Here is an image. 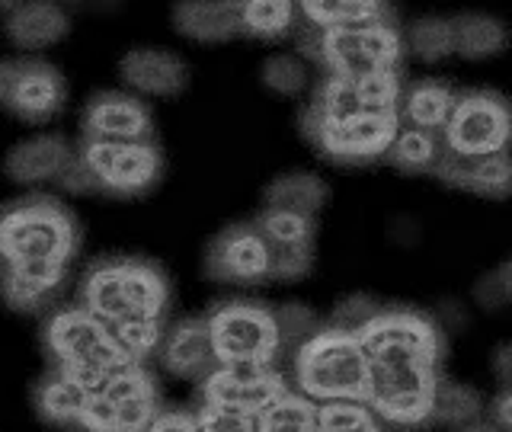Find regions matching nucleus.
I'll return each mask as SVG.
<instances>
[{
  "label": "nucleus",
  "instance_id": "35",
  "mask_svg": "<svg viewBox=\"0 0 512 432\" xmlns=\"http://www.w3.org/2000/svg\"><path fill=\"white\" fill-rule=\"evenodd\" d=\"M317 432H391L365 400H324L317 404Z\"/></svg>",
  "mask_w": 512,
  "mask_h": 432
},
{
  "label": "nucleus",
  "instance_id": "40",
  "mask_svg": "<svg viewBox=\"0 0 512 432\" xmlns=\"http://www.w3.org/2000/svg\"><path fill=\"white\" fill-rule=\"evenodd\" d=\"M55 189H58L61 199H93L96 196V183H93V176L84 164V157H80L77 151L71 157V164L64 167V173L58 176Z\"/></svg>",
  "mask_w": 512,
  "mask_h": 432
},
{
  "label": "nucleus",
  "instance_id": "31",
  "mask_svg": "<svg viewBox=\"0 0 512 432\" xmlns=\"http://www.w3.org/2000/svg\"><path fill=\"white\" fill-rule=\"evenodd\" d=\"M404 32V55L416 58L420 64H442L455 58V32H452V16L445 13H423L413 16Z\"/></svg>",
  "mask_w": 512,
  "mask_h": 432
},
{
  "label": "nucleus",
  "instance_id": "9",
  "mask_svg": "<svg viewBox=\"0 0 512 432\" xmlns=\"http://www.w3.org/2000/svg\"><path fill=\"white\" fill-rule=\"evenodd\" d=\"M160 410V384L148 365L128 362L90 391L77 432H144Z\"/></svg>",
  "mask_w": 512,
  "mask_h": 432
},
{
  "label": "nucleus",
  "instance_id": "41",
  "mask_svg": "<svg viewBox=\"0 0 512 432\" xmlns=\"http://www.w3.org/2000/svg\"><path fill=\"white\" fill-rule=\"evenodd\" d=\"M144 432H202L196 410H183V407H160L154 413V420L144 426Z\"/></svg>",
  "mask_w": 512,
  "mask_h": 432
},
{
  "label": "nucleus",
  "instance_id": "45",
  "mask_svg": "<svg viewBox=\"0 0 512 432\" xmlns=\"http://www.w3.org/2000/svg\"><path fill=\"white\" fill-rule=\"evenodd\" d=\"M448 432H500L496 429L487 416H477V420H471V423H464V426H458V429H448Z\"/></svg>",
  "mask_w": 512,
  "mask_h": 432
},
{
  "label": "nucleus",
  "instance_id": "33",
  "mask_svg": "<svg viewBox=\"0 0 512 432\" xmlns=\"http://www.w3.org/2000/svg\"><path fill=\"white\" fill-rule=\"evenodd\" d=\"M487 410V397L480 394V388L468 381H455V378H445L439 381L436 397H432V426L439 429H458L464 423L477 420L484 416Z\"/></svg>",
  "mask_w": 512,
  "mask_h": 432
},
{
  "label": "nucleus",
  "instance_id": "25",
  "mask_svg": "<svg viewBox=\"0 0 512 432\" xmlns=\"http://www.w3.org/2000/svg\"><path fill=\"white\" fill-rule=\"evenodd\" d=\"M327 202L330 183L314 170H282L260 192V208H276V212H295L311 218H317Z\"/></svg>",
  "mask_w": 512,
  "mask_h": 432
},
{
  "label": "nucleus",
  "instance_id": "30",
  "mask_svg": "<svg viewBox=\"0 0 512 432\" xmlns=\"http://www.w3.org/2000/svg\"><path fill=\"white\" fill-rule=\"evenodd\" d=\"M260 84L266 93L279 96V100H304L311 93L317 71L304 61L295 48H276L260 61Z\"/></svg>",
  "mask_w": 512,
  "mask_h": 432
},
{
  "label": "nucleus",
  "instance_id": "24",
  "mask_svg": "<svg viewBox=\"0 0 512 432\" xmlns=\"http://www.w3.org/2000/svg\"><path fill=\"white\" fill-rule=\"evenodd\" d=\"M170 26L180 39L215 48L240 39L237 0H180L170 7Z\"/></svg>",
  "mask_w": 512,
  "mask_h": 432
},
{
  "label": "nucleus",
  "instance_id": "21",
  "mask_svg": "<svg viewBox=\"0 0 512 432\" xmlns=\"http://www.w3.org/2000/svg\"><path fill=\"white\" fill-rule=\"evenodd\" d=\"M154 359H157L160 372H164V375H170L176 381L199 384L218 365L205 317L202 314H186V317L167 320Z\"/></svg>",
  "mask_w": 512,
  "mask_h": 432
},
{
  "label": "nucleus",
  "instance_id": "29",
  "mask_svg": "<svg viewBox=\"0 0 512 432\" xmlns=\"http://www.w3.org/2000/svg\"><path fill=\"white\" fill-rule=\"evenodd\" d=\"M237 26H240V36L244 39L276 45L298 32V26H301L298 4H288V0H253V4H237Z\"/></svg>",
  "mask_w": 512,
  "mask_h": 432
},
{
  "label": "nucleus",
  "instance_id": "11",
  "mask_svg": "<svg viewBox=\"0 0 512 432\" xmlns=\"http://www.w3.org/2000/svg\"><path fill=\"white\" fill-rule=\"evenodd\" d=\"M400 128L397 112H372L349 119H314L298 112V132L320 160L336 167H368L384 157Z\"/></svg>",
  "mask_w": 512,
  "mask_h": 432
},
{
  "label": "nucleus",
  "instance_id": "15",
  "mask_svg": "<svg viewBox=\"0 0 512 432\" xmlns=\"http://www.w3.org/2000/svg\"><path fill=\"white\" fill-rule=\"evenodd\" d=\"M269 244L272 282L295 285L308 279L317 263V218L276 212V208H256L250 218Z\"/></svg>",
  "mask_w": 512,
  "mask_h": 432
},
{
  "label": "nucleus",
  "instance_id": "7",
  "mask_svg": "<svg viewBox=\"0 0 512 432\" xmlns=\"http://www.w3.org/2000/svg\"><path fill=\"white\" fill-rule=\"evenodd\" d=\"M218 365H276L282 356L276 314L260 298H224L205 314Z\"/></svg>",
  "mask_w": 512,
  "mask_h": 432
},
{
  "label": "nucleus",
  "instance_id": "3",
  "mask_svg": "<svg viewBox=\"0 0 512 432\" xmlns=\"http://www.w3.org/2000/svg\"><path fill=\"white\" fill-rule=\"evenodd\" d=\"M77 304L116 336L128 359L148 365L167 327L173 285L148 256L106 253L80 272Z\"/></svg>",
  "mask_w": 512,
  "mask_h": 432
},
{
  "label": "nucleus",
  "instance_id": "43",
  "mask_svg": "<svg viewBox=\"0 0 512 432\" xmlns=\"http://www.w3.org/2000/svg\"><path fill=\"white\" fill-rule=\"evenodd\" d=\"M484 416L500 432H509L512 429V394H509V388H496V394L487 400Z\"/></svg>",
  "mask_w": 512,
  "mask_h": 432
},
{
  "label": "nucleus",
  "instance_id": "10",
  "mask_svg": "<svg viewBox=\"0 0 512 432\" xmlns=\"http://www.w3.org/2000/svg\"><path fill=\"white\" fill-rule=\"evenodd\" d=\"M77 154L96 183V196L144 199L164 180L167 160L157 141H77Z\"/></svg>",
  "mask_w": 512,
  "mask_h": 432
},
{
  "label": "nucleus",
  "instance_id": "36",
  "mask_svg": "<svg viewBox=\"0 0 512 432\" xmlns=\"http://www.w3.org/2000/svg\"><path fill=\"white\" fill-rule=\"evenodd\" d=\"M272 314H276V330H279V346L282 356H292V352L311 340V336L324 327V320L317 317V311L308 301H282L272 304Z\"/></svg>",
  "mask_w": 512,
  "mask_h": 432
},
{
  "label": "nucleus",
  "instance_id": "6",
  "mask_svg": "<svg viewBox=\"0 0 512 432\" xmlns=\"http://www.w3.org/2000/svg\"><path fill=\"white\" fill-rule=\"evenodd\" d=\"M288 359H292L295 391L311 397L314 404H324V400H365L368 365L359 336L324 324Z\"/></svg>",
  "mask_w": 512,
  "mask_h": 432
},
{
  "label": "nucleus",
  "instance_id": "12",
  "mask_svg": "<svg viewBox=\"0 0 512 432\" xmlns=\"http://www.w3.org/2000/svg\"><path fill=\"white\" fill-rule=\"evenodd\" d=\"M512 138V112L503 93L490 87L458 90V100L452 106L442 128V148L455 157H487L509 151Z\"/></svg>",
  "mask_w": 512,
  "mask_h": 432
},
{
  "label": "nucleus",
  "instance_id": "22",
  "mask_svg": "<svg viewBox=\"0 0 512 432\" xmlns=\"http://www.w3.org/2000/svg\"><path fill=\"white\" fill-rule=\"evenodd\" d=\"M432 176L448 189L500 202L512 189V157L509 151L487 154V157H455L442 148V157L436 170H432Z\"/></svg>",
  "mask_w": 512,
  "mask_h": 432
},
{
  "label": "nucleus",
  "instance_id": "2",
  "mask_svg": "<svg viewBox=\"0 0 512 432\" xmlns=\"http://www.w3.org/2000/svg\"><path fill=\"white\" fill-rule=\"evenodd\" d=\"M84 228L52 192L0 205V301L16 314H48L71 282Z\"/></svg>",
  "mask_w": 512,
  "mask_h": 432
},
{
  "label": "nucleus",
  "instance_id": "28",
  "mask_svg": "<svg viewBox=\"0 0 512 432\" xmlns=\"http://www.w3.org/2000/svg\"><path fill=\"white\" fill-rule=\"evenodd\" d=\"M301 26L308 29H343V26H372V23H391L394 7L375 4V0H308L298 4Z\"/></svg>",
  "mask_w": 512,
  "mask_h": 432
},
{
  "label": "nucleus",
  "instance_id": "13",
  "mask_svg": "<svg viewBox=\"0 0 512 432\" xmlns=\"http://www.w3.org/2000/svg\"><path fill=\"white\" fill-rule=\"evenodd\" d=\"M202 272L208 282L228 288H260L272 282L269 244L253 221H231L218 228L202 250Z\"/></svg>",
  "mask_w": 512,
  "mask_h": 432
},
{
  "label": "nucleus",
  "instance_id": "42",
  "mask_svg": "<svg viewBox=\"0 0 512 432\" xmlns=\"http://www.w3.org/2000/svg\"><path fill=\"white\" fill-rule=\"evenodd\" d=\"M432 317H436V324L442 327V333L448 336L452 330H461L471 324L468 317V308H464V301H442L436 304V311H432Z\"/></svg>",
  "mask_w": 512,
  "mask_h": 432
},
{
  "label": "nucleus",
  "instance_id": "16",
  "mask_svg": "<svg viewBox=\"0 0 512 432\" xmlns=\"http://www.w3.org/2000/svg\"><path fill=\"white\" fill-rule=\"evenodd\" d=\"M80 141H154L157 119L151 103L122 87L90 93L77 116Z\"/></svg>",
  "mask_w": 512,
  "mask_h": 432
},
{
  "label": "nucleus",
  "instance_id": "20",
  "mask_svg": "<svg viewBox=\"0 0 512 432\" xmlns=\"http://www.w3.org/2000/svg\"><path fill=\"white\" fill-rule=\"evenodd\" d=\"M77 144L61 132H32L20 141H13L4 154V176L20 189L42 192L45 186H55L64 167L71 164Z\"/></svg>",
  "mask_w": 512,
  "mask_h": 432
},
{
  "label": "nucleus",
  "instance_id": "8",
  "mask_svg": "<svg viewBox=\"0 0 512 432\" xmlns=\"http://www.w3.org/2000/svg\"><path fill=\"white\" fill-rule=\"evenodd\" d=\"M71 100L68 77L45 55H0V112L29 128L52 125Z\"/></svg>",
  "mask_w": 512,
  "mask_h": 432
},
{
  "label": "nucleus",
  "instance_id": "19",
  "mask_svg": "<svg viewBox=\"0 0 512 432\" xmlns=\"http://www.w3.org/2000/svg\"><path fill=\"white\" fill-rule=\"evenodd\" d=\"M74 16L52 0H26V4H0V32L13 55H45L68 42Z\"/></svg>",
  "mask_w": 512,
  "mask_h": 432
},
{
  "label": "nucleus",
  "instance_id": "23",
  "mask_svg": "<svg viewBox=\"0 0 512 432\" xmlns=\"http://www.w3.org/2000/svg\"><path fill=\"white\" fill-rule=\"evenodd\" d=\"M458 100V87L452 80L436 77V74H420V77H404L397 100V119L404 128H420L429 135H442V128L452 116V106Z\"/></svg>",
  "mask_w": 512,
  "mask_h": 432
},
{
  "label": "nucleus",
  "instance_id": "27",
  "mask_svg": "<svg viewBox=\"0 0 512 432\" xmlns=\"http://www.w3.org/2000/svg\"><path fill=\"white\" fill-rule=\"evenodd\" d=\"M452 32H455V55L471 64L500 58L509 45L506 23L500 16L484 10H468L452 16Z\"/></svg>",
  "mask_w": 512,
  "mask_h": 432
},
{
  "label": "nucleus",
  "instance_id": "5",
  "mask_svg": "<svg viewBox=\"0 0 512 432\" xmlns=\"http://www.w3.org/2000/svg\"><path fill=\"white\" fill-rule=\"evenodd\" d=\"M295 52L314 71L330 77H365L384 71H404V32L400 23L343 26V29H308L298 26Z\"/></svg>",
  "mask_w": 512,
  "mask_h": 432
},
{
  "label": "nucleus",
  "instance_id": "39",
  "mask_svg": "<svg viewBox=\"0 0 512 432\" xmlns=\"http://www.w3.org/2000/svg\"><path fill=\"white\" fill-rule=\"evenodd\" d=\"M196 420L202 432H256V416L237 413L228 407H215V404H199Z\"/></svg>",
  "mask_w": 512,
  "mask_h": 432
},
{
  "label": "nucleus",
  "instance_id": "14",
  "mask_svg": "<svg viewBox=\"0 0 512 432\" xmlns=\"http://www.w3.org/2000/svg\"><path fill=\"white\" fill-rule=\"evenodd\" d=\"M404 71H384L365 77H330L320 74L304 100L301 112L314 119H349L372 112H397Z\"/></svg>",
  "mask_w": 512,
  "mask_h": 432
},
{
  "label": "nucleus",
  "instance_id": "1",
  "mask_svg": "<svg viewBox=\"0 0 512 432\" xmlns=\"http://www.w3.org/2000/svg\"><path fill=\"white\" fill-rule=\"evenodd\" d=\"M368 365L365 404L391 432L432 429V397L442 381L448 336L436 317L410 304H384L359 333Z\"/></svg>",
  "mask_w": 512,
  "mask_h": 432
},
{
  "label": "nucleus",
  "instance_id": "17",
  "mask_svg": "<svg viewBox=\"0 0 512 432\" xmlns=\"http://www.w3.org/2000/svg\"><path fill=\"white\" fill-rule=\"evenodd\" d=\"M285 391L288 378L276 365H215L199 381V404L256 416Z\"/></svg>",
  "mask_w": 512,
  "mask_h": 432
},
{
  "label": "nucleus",
  "instance_id": "37",
  "mask_svg": "<svg viewBox=\"0 0 512 432\" xmlns=\"http://www.w3.org/2000/svg\"><path fill=\"white\" fill-rule=\"evenodd\" d=\"M381 311H384V301H381V298L368 295V292H352V295L340 298V301H336L333 308H330L327 327L359 336Z\"/></svg>",
  "mask_w": 512,
  "mask_h": 432
},
{
  "label": "nucleus",
  "instance_id": "18",
  "mask_svg": "<svg viewBox=\"0 0 512 432\" xmlns=\"http://www.w3.org/2000/svg\"><path fill=\"white\" fill-rule=\"evenodd\" d=\"M116 77L125 93L138 96L144 103H154V100H176V96H183L192 71L180 52H173L167 45L144 42L125 48L119 55Z\"/></svg>",
  "mask_w": 512,
  "mask_h": 432
},
{
  "label": "nucleus",
  "instance_id": "32",
  "mask_svg": "<svg viewBox=\"0 0 512 432\" xmlns=\"http://www.w3.org/2000/svg\"><path fill=\"white\" fill-rule=\"evenodd\" d=\"M442 157V141L439 135H429L420 132V128H397L394 141L388 144L384 151V164H388L394 173H404V176H432Z\"/></svg>",
  "mask_w": 512,
  "mask_h": 432
},
{
  "label": "nucleus",
  "instance_id": "38",
  "mask_svg": "<svg viewBox=\"0 0 512 432\" xmlns=\"http://www.w3.org/2000/svg\"><path fill=\"white\" fill-rule=\"evenodd\" d=\"M471 298H474L477 308H480V311H487V314H500V311H506V304H509V298H512V269H509V263L503 260L496 269L484 272V276H480V279L474 282Z\"/></svg>",
  "mask_w": 512,
  "mask_h": 432
},
{
  "label": "nucleus",
  "instance_id": "4",
  "mask_svg": "<svg viewBox=\"0 0 512 432\" xmlns=\"http://www.w3.org/2000/svg\"><path fill=\"white\" fill-rule=\"evenodd\" d=\"M39 336H42V352L48 359V368L71 378L87 394L100 388L112 372H119L122 365L132 362L116 343V336L90 311L80 308L77 301L55 304L45 314Z\"/></svg>",
  "mask_w": 512,
  "mask_h": 432
},
{
  "label": "nucleus",
  "instance_id": "26",
  "mask_svg": "<svg viewBox=\"0 0 512 432\" xmlns=\"http://www.w3.org/2000/svg\"><path fill=\"white\" fill-rule=\"evenodd\" d=\"M87 391L77 388L71 378H64L55 368H45L39 381L32 384V410L36 416L58 432H77L80 410H84Z\"/></svg>",
  "mask_w": 512,
  "mask_h": 432
},
{
  "label": "nucleus",
  "instance_id": "44",
  "mask_svg": "<svg viewBox=\"0 0 512 432\" xmlns=\"http://www.w3.org/2000/svg\"><path fill=\"white\" fill-rule=\"evenodd\" d=\"M493 375H496V384L500 388H509L512 381V346L509 343H500L493 352Z\"/></svg>",
  "mask_w": 512,
  "mask_h": 432
},
{
  "label": "nucleus",
  "instance_id": "34",
  "mask_svg": "<svg viewBox=\"0 0 512 432\" xmlns=\"http://www.w3.org/2000/svg\"><path fill=\"white\" fill-rule=\"evenodd\" d=\"M256 432H317V404L288 388L263 413H256Z\"/></svg>",
  "mask_w": 512,
  "mask_h": 432
}]
</instances>
